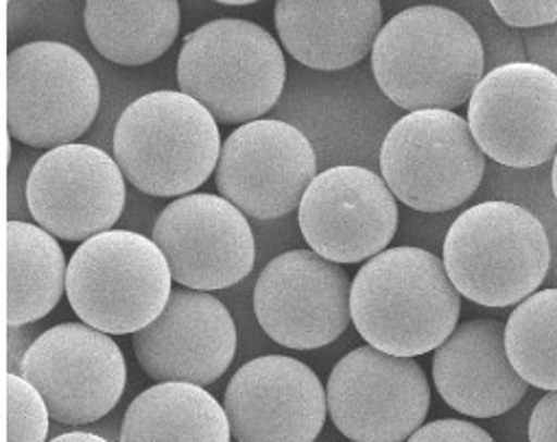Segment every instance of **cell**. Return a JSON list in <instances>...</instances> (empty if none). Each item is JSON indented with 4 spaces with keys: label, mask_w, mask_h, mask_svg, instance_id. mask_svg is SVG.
<instances>
[{
    "label": "cell",
    "mask_w": 557,
    "mask_h": 442,
    "mask_svg": "<svg viewBox=\"0 0 557 442\" xmlns=\"http://www.w3.org/2000/svg\"><path fill=\"white\" fill-rule=\"evenodd\" d=\"M485 71L476 29L457 12L416 5L396 14L372 49L383 95L407 112H455L470 101Z\"/></svg>",
    "instance_id": "obj_1"
},
{
    "label": "cell",
    "mask_w": 557,
    "mask_h": 442,
    "mask_svg": "<svg viewBox=\"0 0 557 442\" xmlns=\"http://www.w3.org/2000/svg\"><path fill=\"white\" fill-rule=\"evenodd\" d=\"M350 311L368 346L413 359L437 351L453 335L461 294L442 259L400 246L363 263L352 281Z\"/></svg>",
    "instance_id": "obj_2"
},
{
    "label": "cell",
    "mask_w": 557,
    "mask_h": 442,
    "mask_svg": "<svg viewBox=\"0 0 557 442\" xmlns=\"http://www.w3.org/2000/svg\"><path fill=\"white\" fill-rule=\"evenodd\" d=\"M442 261L463 298L498 309L537 292L548 274L550 246L542 221L524 206L483 201L453 221Z\"/></svg>",
    "instance_id": "obj_3"
},
{
    "label": "cell",
    "mask_w": 557,
    "mask_h": 442,
    "mask_svg": "<svg viewBox=\"0 0 557 442\" xmlns=\"http://www.w3.org/2000/svg\"><path fill=\"white\" fill-rule=\"evenodd\" d=\"M221 134L193 97L156 90L132 101L114 127V160L127 182L153 197H184L216 171Z\"/></svg>",
    "instance_id": "obj_4"
},
{
    "label": "cell",
    "mask_w": 557,
    "mask_h": 442,
    "mask_svg": "<svg viewBox=\"0 0 557 442\" xmlns=\"http://www.w3.org/2000/svg\"><path fill=\"white\" fill-rule=\"evenodd\" d=\"M285 82L281 45L249 21L221 19L201 25L184 38L177 58L180 93L227 125L260 121L281 99Z\"/></svg>",
    "instance_id": "obj_5"
},
{
    "label": "cell",
    "mask_w": 557,
    "mask_h": 442,
    "mask_svg": "<svg viewBox=\"0 0 557 442\" xmlns=\"http://www.w3.org/2000/svg\"><path fill=\"white\" fill-rule=\"evenodd\" d=\"M171 281L169 261L153 240L108 231L71 257L66 296L84 324L108 335H136L166 309Z\"/></svg>",
    "instance_id": "obj_6"
},
{
    "label": "cell",
    "mask_w": 557,
    "mask_h": 442,
    "mask_svg": "<svg viewBox=\"0 0 557 442\" xmlns=\"http://www.w3.org/2000/svg\"><path fill=\"white\" fill-rule=\"evenodd\" d=\"M483 173L485 154L457 112H409L381 147V177L394 197L420 212L459 208L476 193Z\"/></svg>",
    "instance_id": "obj_7"
},
{
    "label": "cell",
    "mask_w": 557,
    "mask_h": 442,
    "mask_svg": "<svg viewBox=\"0 0 557 442\" xmlns=\"http://www.w3.org/2000/svg\"><path fill=\"white\" fill-rule=\"evenodd\" d=\"M101 84L82 51L29 42L8 56V130L36 149L73 145L95 123Z\"/></svg>",
    "instance_id": "obj_8"
},
{
    "label": "cell",
    "mask_w": 557,
    "mask_h": 442,
    "mask_svg": "<svg viewBox=\"0 0 557 442\" xmlns=\"http://www.w3.org/2000/svg\"><path fill=\"white\" fill-rule=\"evenodd\" d=\"M18 375L45 396L53 420L79 427L119 405L127 364L108 333L84 322H64L32 342Z\"/></svg>",
    "instance_id": "obj_9"
},
{
    "label": "cell",
    "mask_w": 557,
    "mask_h": 442,
    "mask_svg": "<svg viewBox=\"0 0 557 442\" xmlns=\"http://www.w3.org/2000/svg\"><path fill=\"white\" fill-rule=\"evenodd\" d=\"M329 414L352 442H407L431 407V383L416 359L372 346L350 351L329 377Z\"/></svg>",
    "instance_id": "obj_10"
},
{
    "label": "cell",
    "mask_w": 557,
    "mask_h": 442,
    "mask_svg": "<svg viewBox=\"0 0 557 442\" xmlns=\"http://www.w3.org/2000/svg\"><path fill=\"white\" fill-rule=\"evenodd\" d=\"M315 177L318 156L311 138L275 119L238 125L225 138L214 171L221 197L260 221L300 208Z\"/></svg>",
    "instance_id": "obj_11"
},
{
    "label": "cell",
    "mask_w": 557,
    "mask_h": 442,
    "mask_svg": "<svg viewBox=\"0 0 557 442\" xmlns=\"http://www.w3.org/2000/svg\"><path fill=\"white\" fill-rule=\"evenodd\" d=\"M352 281L346 270L313 250L271 259L253 287V314L281 346L315 351L333 344L352 322Z\"/></svg>",
    "instance_id": "obj_12"
},
{
    "label": "cell",
    "mask_w": 557,
    "mask_h": 442,
    "mask_svg": "<svg viewBox=\"0 0 557 442\" xmlns=\"http://www.w3.org/2000/svg\"><path fill=\"white\" fill-rule=\"evenodd\" d=\"M468 125L481 151L511 169L557 156V75L533 62L492 69L468 101Z\"/></svg>",
    "instance_id": "obj_13"
},
{
    "label": "cell",
    "mask_w": 557,
    "mask_h": 442,
    "mask_svg": "<svg viewBox=\"0 0 557 442\" xmlns=\"http://www.w3.org/2000/svg\"><path fill=\"white\" fill-rule=\"evenodd\" d=\"M25 199L36 224L55 240L88 242L112 231L127 188L119 162L92 145H64L32 167Z\"/></svg>",
    "instance_id": "obj_14"
},
{
    "label": "cell",
    "mask_w": 557,
    "mask_h": 442,
    "mask_svg": "<svg viewBox=\"0 0 557 442\" xmlns=\"http://www.w3.org/2000/svg\"><path fill=\"white\" fill-rule=\"evenodd\" d=\"M300 231L313 253L342 266L368 263L398 231V204L385 180L355 164L331 167L311 182L298 208Z\"/></svg>",
    "instance_id": "obj_15"
},
{
    "label": "cell",
    "mask_w": 557,
    "mask_h": 442,
    "mask_svg": "<svg viewBox=\"0 0 557 442\" xmlns=\"http://www.w3.org/2000/svg\"><path fill=\"white\" fill-rule=\"evenodd\" d=\"M151 240L164 253L173 281L186 290H227L253 270L249 221L221 195L177 197L156 219Z\"/></svg>",
    "instance_id": "obj_16"
},
{
    "label": "cell",
    "mask_w": 557,
    "mask_h": 442,
    "mask_svg": "<svg viewBox=\"0 0 557 442\" xmlns=\"http://www.w3.org/2000/svg\"><path fill=\"white\" fill-rule=\"evenodd\" d=\"M223 407L236 442H315L326 422L329 396L305 361L264 355L234 372Z\"/></svg>",
    "instance_id": "obj_17"
},
{
    "label": "cell",
    "mask_w": 557,
    "mask_h": 442,
    "mask_svg": "<svg viewBox=\"0 0 557 442\" xmlns=\"http://www.w3.org/2000/svg\"><path fill=\"white\" fill-rule=\"evenodd\" d=\"M140 368L160 383L206 388L223 377L236 355V327L208 292L177 287L162 316L132 337Z\"/></svg>",
    "instance_id": "obj_18"
},
{
    "label": "cell",
    "mask_w": 557,
    "mask_h": 442,
    "mask_svg": "<svg viewBox=\"0 0 557 442\" xmlns=\"http://www.w3.org/2000/svg\"><path fill=\"white\" fill-rule=\"evenodd\" d=\"M433 383L446 405L468 418L500 416L529 390L507 357L503 322L492 318L457 324L433 355Z\"/></svg>",
    "instance_id": "obj_19"
},
{
    "label": "cell",
    "mask_w": 557,
    "mask_h": 442,
    "mask_svg": "<svg viewBox=\"0 0 557 442\" xmlns=\"http://www.w3.org/2000/svg\"><path fill=\"white\" fill-rule=\"evenodd\" d=\"M273 23L285 51L315 71L359 64L385 27L379 0H277Z\"/></svg>",
    "instance_id": "obj_20"
},
{
    "label": "cell",
    "mask_w": 557,
    "mask_h": 442,
    "mask_svg": "<svg viewBox=\"0 0 557 442\" xmlns=\"http://www.w3.org/2000/svg\"><path fill=\"white\" fill-rule=\"evenodd\" d=\"M225 407L201 385L156 383L127 407L121 442H230Z\"/></svg>",
    "instance_id": "obj_21"
},
{
    "label": "cell",
    "mask_w": 557,
    "mask_h": 442,
    "mask_svg": "<svg viewBox=\"0 0 557 442\" xmlns=\"http://www.w3.org/2000/svg\"><path fill=\"white\" fill-rule=\"evenodd\" d=\"M84 27L92 47L121 66L162 58L180 34L175 0H88Z\"/></svg>",
    "instance_id": "obj_22"
},
{
    "label": "cell",
    "mask_w": 557,
    "mask_h": 442,
    "mask_svg": "<svg viewBox=\"0 0 557 442\" xmlns=\"http://www.w3.org/2000/svg\"><path fill=\"white\" fill-rule=\"evenodd\" d=\"M8 253V327H27L47 318L66 292V257L45 229L10 219L5 226Z\"/></svg>",
    "instance_id": "obj_23"
},
{
    "label": "cell",
    "mask_w": 557,
    "mask_h": 442,
    "mask_svg": "<svg viewBox=\"0 0 557 442\" xmlns=\"http://www.w3.org/2000/svg\"><path fill=\"white\" fill-rule=\"evenodd\" d=\"M505 348L513 370L533 388L557 392V290L522 300L505 324Z\"/></svg>",
    "instance_id": "obj_24"
},
{
    "label": "cell",
    "mask_w": 557,
    "mask_h": 442,
    "mask_svg": "<svg viewBox=\"0 0 557 442\" xmlns=\"http://www.w3.org/2000/svg\"><path fill=\"white\" fill-rule=\"evenodd\" d=\"M8 442H47L51 412L45 396L21 375L5 377Z\"/></svg>",
    "instance_id": "obj_25"
},
{
    "label": "cell",
    "mask_w": 557,
    "mask_h": 442,
    "mask_svg": "<svg viewBox=\"0 0 557 442\" xmlns=\"http://www.w3.org/2000/svg\"><path fill=\"white\" fill-rule=\"evenodd\" d=\"M496 16L509 27H544L557 23V0H494Z\"/></svg>",
    "instance_id": "obj_26"
},
{
    "label": "cell",
    "mask_w": 557,
    "mask_h": 442,
    "mask_svg": "<svg viewBox=\"0 0 557 442\" xmlns=\"http://www.w3.org/2000/svg\"><path fill=\"white\" fill-rule=\"evenodd\" d=\"M407 442H496L483 427L461 420L442 418L422 425Z\"/></svg>",
    "instance_id": "obj_27"
},
{
    "label": "cell",
    "mask_w": 557,
    "mask_h": 442,
    "mask_svg": "<svg viewBox=\"0 0 557 442\" xmlns=\"http://www.w3.org/2000/svg\"><path fill=\"white\" fill-rule=\"evenodd\" d=\"M529 442H557V392H546L529 418Z\"/></svg>",
    "instance_id": "obj_28"
},
{
    "label": "cell",
    "mask_w": 557,
    "mask_h": 442,
    "mask_svg": "<svg viewBox=\"0 0 557 442\" xmlns=\"http://www.w3.org/2000/svg\"><path fill=\"white\" fill-rule=\"evenodd\" d=\"M49 442H110L103 435L90 433V431H71V433H62Z\"/></svg>",
    "instance_id": "obj_29"
},
{
    "label": "cell",
    "mask_w": 557,
    "mask_h": 442,
    "mask_svg": "<svg viewBox=\"0 0 557 442\" xmlns=\"http://www.w3.org/2000/svg\"><path fill=\"white\" fill-rule=\"evenodd\" d=\"M550 184H553V195H555V201H557V156L553 160V171H550Z\"/></svg>",
    "instance_id": "obj_30"
}]
</instances>
